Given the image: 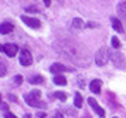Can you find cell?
<instances>
[{
  "label": "cell",
  "mask_w": 126,
  "mask_h": 118,
  "mask_svg": "<svg viewBox=\"0 0 126 118\" xmlns=\"http://www.w3.org/2000/svg\"><path fill=\"white\" fill-rule=\"evenodd\" d=\"M6 71H7V67H6V64L0 60V77H3L4 74H6Z\"/></svg>",
  "instance_id": "cell-18"
},
{
  "label": "cell",
  "mask_w": 126,
  "mask_h": 118,
  "mask_svg": "<svg viewBox=\"0 0 126 118\" xmlns=\"http://www.w3.org/2000/svg\"><path fill=\"white\" fill-rule=\"evenodd\" d=\"M0 51H3V46L0 44Z\"/></svg>",
  "instance_id": "cell-28"
},
{
  "label": "cell",
  "mask_w": 126,
  "mask_h": 118,
  "mask_svg": "<svg viewBox=\"0 0 126 118\" xmlns=\"http://www.w3.org/2000/svg\"><path fill=\"white\" fill-rule=\"evenodd\" d=\"M101 118H103V117H101Z\"/></svg>",
  "instance_id": "cell-31"
},
{
  "label": "cell",
  "mask_w": 126,
  "mask_h": 118,
  "mask_svg": "<svg viewBox=\"0 0 126 118\" xmlns=\"http://www.w3.org/2000/svg\"><path fill=\"white\" fill-rule=\"evenodd\" d=\"M118 14L123 20H126V0H123L122 3H119V6H118Z\"/></svg>",
  "instance_id": "cell-12"
},
{
  "label": "cell",
  "mask_w": 126,
  "mask_h": 118,
  "mask_svg": "<svg viewBox=\"0 0 126 118\" xmlns=\"http://www.w3.org/2000/svg\"><path fill=\"white\" fill-rule=\"evenodd\" d=\"M4 118H17L14 114H12V113H6L4 114Z\"/></svg>",
  "instance_id": "cell-21"
},
{
  "label": "cell",
  "mask_w": 126,
  "mask_h": 118,
  "mask_svg": "<svg viewBox=\"0 0 126 118\" xmlns=\"http://www.w3.org/2000/svg\"><path fill=\"white\" fill-rule=\"evenodd\" d=\"M3 51H4L9 57H14L16 54H17L18 47L16 44H13V43H7V44L3 46Z\"/></svg>",
  "instance_id": "cell-7"
},
{
  "label": "cell",
  "mask_w": 126,
  "mask_h": 118,
  "mask_svg": "<svg viewBox=\"0 0 126 118\" xmlns=\"http://www.w3.org/2000/svg\"><path fill=\"white\" fill-rule=\"evenodd\" d=\"M0 108H1V110H4V111H7V104H3V102H0Z\"/></svg>",
  "instance_id": "cell-22"
},
{
  "label": "cell",
  "mask_w": 126,
  "mask_h": 118,
  "mask_svg": "<svg viewBox=\"0 0 126 118\" xmlns=\"http://www.w3.org/2000/svg\"><path fill=\"white\" fill-rule=\"evenodd\" d=\"M13 28H14V26H13L12 23H1L0 24V34H9V33H12L13 31Z\"/></svg>",
  "instance_id": "cell-10"
},
{
  "label": "cell",
  "mask_w": 126,
  "mask_h": 118,
  "mask_svg": "<svg viewBox=\"0 0 126 118\" xmlns=\"http://www.w3.org/2000/svg\"><path fill=\"white\" fill-rule=\"evenodd\" d=\"M82 102H84L82 95H81L79 93H75V95H74V105L77 108H81V107H82Z\"/></svg>",
  "instance_id": "cell-14"
},
{
  "label": "cell",
  "mask_w": 126,
  "mask_h": 118,
  "mask_svg": "<svg viewBox=\"0 0 126 118\" xmlns=\"http://www.w3.org/2000/svg\"><path fill=\"white\" fill-rule=\"evenodd\" d=\"M13 81H14V85H20L23 83V77H21V75H16V77L13 78Z\"/></svg>",
  "instance_id": "cell-20"
},
{
  "label": "cell",
  "mask_w": 126,
  "mask_h": 118,
  "mask_svg": "<svg viewBox=\"0 0 126 118\" xmlns=\"http://www.w3.org/2000/svg\"><path fill=\"white\" fill-rule=\"evenodd\" d=\"M29 81H30V84H43L44 83V78L41 75H33V77L29 78Z\"/></svg>",
  "instance_id": "cell-16"
},
{
  "label": "cell",
  "mask_w": 126,
  "mask_h": 118,
  "mask_svg": "<svg viewBox=\"0 0 126 118\" xmlns=\"http://www.w3.org/2000/svg\"><path fill=\"white\" fill-rule=\"evenodd\" d=\"M27 11H38V9H34V7H27Z\"/></svg>",
  "instance_id": "cell-24"
},
{
  "label": "cell",
  "mask_w": 126,
  "mask_h": 118,
  "mask_svg": "<svg viewBox=\"0 0 126 118\" xmlns=\"http://www.w3.org/2000/svg\"><path fill=\"white\" fill-rule=\"evenodd\" d=\"M37 117L38 118H47V115H46V113H38L37 114Z\"/></svg>",
  "instance_id": "cell-23"
},
{
  "label": "cell",
  "mask_w": 126,
  "mask_h": 118,
  "mask_svg": "<svg viewBox=\"0 0 126 118\" xmlns=\"http://www.w3.org/2000/svg\"><path fill=\"white\" fill-rule=\"evenodd\" d=\"M55 48L63 57L71 60L72 63H77V64H81V66H86L88 64V56L85 54V51L75 43L61 41V43L55 44Z\"/></svg>",
  "instance_id": "cell-1"
},
{
  "label": "cell",
  "mask_w": 126,
  "mask_h": 118,
  "mask_svg": "<svg viewBox=\"0 0 126 118\" xmlns=\"http://www.w3.org/2000/svg\"><path fill=\"white\" fill-rule=\"evenodd\" d=\"M54 84H57V85H65V84H67V78H65L64 75L57 74V75L54 77Z\"/></svg>",
  "instance_id": "cell-15"
},
{
  "label": "cell",
  "mask_w": 126,
  "mask_h": 118,
  "mask_svg": "<svg viewBox=\"0 0 126 118\" xmlns=\"http://www.w3.org/2000/svg\"><path fill=\"white\" fill-rule=\"evenodd\" d=\"M109 58H110V53H109V50L108 48H105V47H102L101 50H98L96 56H95V63H96V66L102 67V66H105V64L108 63Z\"/></svg>",
  "instance_id": "cell-3"
},
{
  "label": "cell",
  "mask_w": 126,
  "mask_h": 118,
  "mask_svg": "<svg viewBox=\"0 0 126 118\" xmlns=\"http://www.w3.org/2000/svg\"><path fill=\"white\" fill-rule=\"evenodd\" d=\"M112 118H118V117H112Z\"/></svg>",
  "instance_id": "cell-30"
},
{
  "label": "cell",
  "mask_w": 126,
  "mask_h": 118,
  "mask_svg": "<svg viewBox=\"0 0 126 118\" xmlns=\"http://www.w3.org/2000/svg\"><path fill=\"white\" fill-rule=\"evenodd\" d=\"M21 20H23V23H26V24L31 28H40V26H41L40 20H38V19H34V17L21 16Z\"/></svg>",
  "instance_id": "cell-6"
},
{
  "label": "cell",
  "mask_w": 126,
  "mask_h": 118,
  "mask_svg": "<svg viewBox=\"0 0 126 118\" xmlns=\"http://www.w3.org/2000/svg\"><path fill=\"white\" fill-rule=\"evenodd\" d=\"M101 87H102V81L101 80H94L91 84H89V88L94 94H99L101 93Z\"/></svg>",
  "instance_id": "cell-9"
},
{
  "label": "cell",
  "mask_w": 126,
  "mask_h": 118,
  "mask_svg": "<svg viewBox=\"0 0 126 118\" xmlns=\"http://www.w3.org/2000/svg\"><path fill=\"white\" fill-rule=\"evenodd\" d=\"M110 60H112L115 67L126 68V60H125V57H123V54L119 53V51H113V53L110 54Z\"/></svg>",
  "instance_id": "cell-4"
},
{
  "label": "cell",
  "mask_w": 126,
  "mask_h": 118,
  "mask_svg": "<svg viewBox=\"0 0 126 118\" xmlns=\"http://www.w3.org/2000/svg\"><path fill=\"white\" fill-rule=\"evenodd\" d=\"M54 95L57 97L60 101H65V100H67V94H65V93H61V91H57Z\"/></svg>",
  "instance_id": "cell-17"
},
{
  "label": "cell",
  "mask_w": 126,
  "mask_h": 118,
  "mask_svg": "<svg viewBox=\"0 0 126 118\" xmlns=\"http://www.w3.org/2000/svg\"><path fill=\"white\" fill-rule=\"evenodd\" d=\"M112 47L113 48H119L120 47V41L118 37H112Z\"/></svg>",
  "instance_id": "cell-19"
},
{
  "label": "cell",
  "mask_w": 126,
  "mask_h": 118,
  "mask_svg": "<svg viewBox=\"0 0 126 118\" xmlns=\"http://www.w3.org/2000/svg\"><path fill=\"white\" fill-rule=\"evenodd\" d=\"M84 27H85V23L82 22L81 19H78V17H77V19H74V20H72V30H75V31H81Z\"/></svg>",
  "instance_id": "cell-11"
},
{
  "label": "cell",
  "mask_w": 126,
  "mask_h": 118,
  "mask_svg": "<svg viewBox=\"0 0 126 118\" xmlns=\"http://www.w3.org/2000/svg\"><path fill=\"white\" fill-rule=\"evenodd\" d=\"M50 3H51V0H44V4L46 6H50Z\"/></svg>",
  "instance_id": "cell-26"
},
{
  "label": "cell",
  "mask_w": 126,
  "mask_h": 118,
  "mask_svg": "<svg viewBox=\"0 0 126 118\" xmlns=\"http://www.w3.org/2000/svg\"><path fill=\"white\" fill-rule=\"evenodd\" d=\"M24 118H31V115H30V114H26V115H24Z\"/></svg>",
  "instance_id": "cell-27"
},
{
  "label": "cell",
  "mask_w": 126,
  "mask_h": 118,
  "mask_svg": "<svg viewBox=\"0 0 126 118\" xmlns=\"http://www.w3.org/2000/svg\"><path fill=\"white\" fill-rule=\"evenodd\" d=\"M18 60H20V64L21 66L27 67V66H30L33 63V56H31V53L29 50L23 48V50H20V58Z\"/></svg>",
  "instance_id": "cell-5"
},
{
  "label": "cell",
  "mask_w": 126,
  "mask_h": 118,
  "mask_svg": "<svg viewBox=\"0 0 126 118\" xmlns=\"http://www.w3.org/2000/svg\"><path fill=\"white\" fill-rule=\"evenodd\" d=\"M54 118H64V117H63V114L61 113H57L55 115H54Z\"/></svg>",
  "instance_id": "cell-25"
},
{
  "label": "cell",
  "mask_w": 126,
  "mask_h": 118,
  "mask_svg": "<svg viewBox=\"0 0 126 118\" xmlns=\"http://www.w3.org/2000/svg\"><path fill=\"white\" fill-rule=\"evenodd\" d=\"M0 102H1V94H0Z\"/></svg>",
  "instance_id": "cell-29"
},
{
  "label": "cell",
  "mask_w": 126,
  "mask_h": 118,
  "mask_svg": "<svg viewBox=\"0 0 126 118\" xmlns=\"http://www.w3.org/2000/svg\"><path fill=\"white\" fill-rule=\"evenodd\" d=\"M68 68L65 67L64 64H61V63H54L51 67H50V71L54 74H57V73H63V71H67Z\"/></svg>",
  "instance_id": "cell-8"
},
{
  "label": "cell",
  "mask_w": 126,
  "mask_h": 118,
  "mask_svg": "<svg viewBox=\"0 0 126 118\" xmlns=\"http://www.w3.org/2000/svg\"><path fill=\"white\" fill-rule=\"evenodd\" d=\"M112 26H113V28L116 30V31H119V33H123V27H122V23L119 22V19L113 17V19H112Z\"/></svg>",
  "instance_id": "cell-13"
},
{
  "label": "cell",
  "mask_w": 126,
  "mask_h": 118,
  "mask_svg": "<svg viewBox=\"0 0 126 118\" xmlns=\"http://www.w3.org/2000/svg\"><path fill=\"white\" fill-rule=\"evenodd\" d=\"M24 100H26V102L29 104L30 107H41V105H43L40 102L41 93L38 90H33L31 93L26 94V95H24Z\"/></svg>",
  "instance_id": "cell-2"
}]
</instances>
